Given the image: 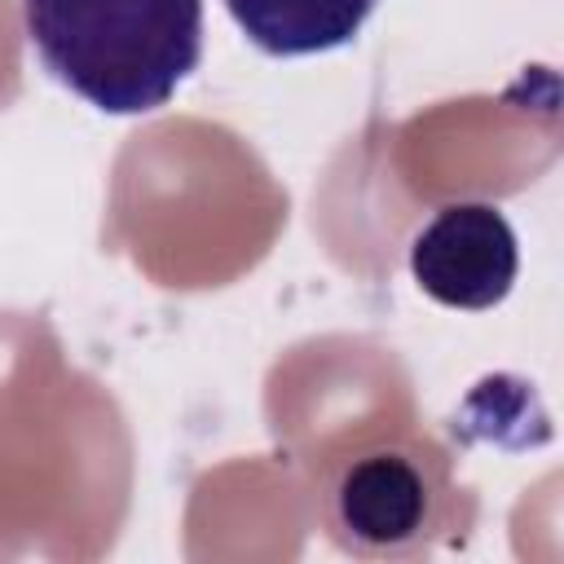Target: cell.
<instances>
[{
    "instance_id": "1",
    "label": "cell",
    "mask_w": 564,
    "mask_h": 564,
    "mask_svg": "<svg viewBox=\"0 0 564 564\" xmlns=\"http://www.w3.org/2000/svg\"><path fill=\"white\" fill-rule=\"evenodd\" d=\"M44 70L106 115H145L198 70L203 0H22Z\"/></svg>"
},
{
    "instance_id": "4",
    "label": "cell",
    "mask_w": 564,
    "mask_h": 564,
    "mask_svg": "<svg viewBox=\"0 0 564 564\" xmlns=\"http://www.w3.org/2000/svg\"><path fill=\"white\" fill-rule=\"evenodd\" d=\"M427 511L423 476L392 454L361 458L339 485V520L366 546H397L419 533Z\"/></svg>"
},
{
    "instance_id": "3",
    "label": "cell",
    "mask_w": 564,
    "mask_h": 564,
    "mask_svg": "<svg viewBox=\"0 0 564 564\" xmlns=\"http://www.w3.org/2000/svg\"><path fill=\"white\" fill-rule=\"evenodd\" d=\"M379 0H225L242 35L269 57L330 53L357 40Z\"/></svg>"
},
{
    "instance_id": "2",
    "label": "cell",
    "mask_w": 564,
    "mask_h": 564,
    "mask_svg": "<svg viewBox=\"0 0 564 564\" xmlns=\"http://www.w3.org/2000/svg\"><path fill=\"white\" fill-rule=\"evenodd\" d=\"M516 269V234L489 203H449L410 242L419 291L449 308H494L507 300Z\"/></svg>"
}]
</instances>
